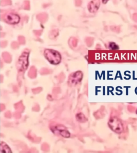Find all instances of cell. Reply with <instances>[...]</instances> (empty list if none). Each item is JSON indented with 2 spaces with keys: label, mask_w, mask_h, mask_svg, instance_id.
<instances>
[{
  "label": "cell",
  "mask_w": 137,
  "mask_h": 153,
  "mask_svg": "<svg viewBox=\"0 0 137 153\" xmlns=\"http://www.w3.org/2000/svg\"><path fill=\"white\" fill-rule=\"evenodd\" d=\"M36 18L41 23H44L48 19V15L46 13H41L37 15Z\"/></svg>",
  "instance_id": "obj_9"
},
{
  "label": "cell",
  "mask_w": 137,
  "mask_h": 153,
  "mask_svg": "<svg viewBox=\"0 0 137 153\" xmlns=\"http://www.w3.org/2000/svg\"><path fill=\"white\" fill-rule=\"evenodd\" d=\"M44 55L49 62L52 64H58L61 61L60 53L55 50L46 49L44 50Z\"/></svg>",
  "instance_id": "obj_1"
},
{
  "label": "cell",
  "mask_w": 137,
  "mask_h": 153,
  "mask_svg": "<svg viewBox=\"0 0 137 153\" xmlns=\"http://www.w3.org/2000/svg\"><path fill=\"white\" fill-rule=\"evenodd\" d=\"M100 5V0H92L89 3L88 5V10L89 12L91 13H95L97 12L99 9Z\"/></svg>",
  "instance_id": "obj_6"
},
{
  "label": "cell",
  "mask_w": 137,
  "mask_h": 153,
  "mask_svg": "<svg viewBox=\"0 0 137 153\" xmlns=\"http://www.w3.org/2000/svg\"><path fill=\"white\" fill-rule=\"evenodd\" d=\"M0 153H12V151L8 145L3 141L1 142V147H0Z\"/></svg>",
  "instance_id": "obj_8"
},
{
  "label": "cell",
  "mask_w": 137,
  "mask_h": 153,
  "mask_svg": "<svg viewBox=\"0 0 137 153\" xmlns=\"http://www.w3.org/2000/svg\"><path fill=\"white\" fill-rule=\"evenodd\" d=\"M55 130L57 131L61 136L63 137L68 138L70 136V134L68 131L64 126L58 125L55 127Z\"/></svg>",
  "instance_id": "obj_7"
},
{
  "label": "cell",
  "mask_w": 137,
  "mask_h": 153,
  "mask_svg": "<svg viewBox=\"0 0 137 153\" xmlns=\"http://www.w3.org/2000/svg\"><path fill=\"white\" fill-rule=\"evenodd\" d=\"M75 3H76V6L79 7V6H81V4L82 3V1H81V0H76Z\"/></svg>",
  "instance_id": "obj_14"
},
{
  "label": "cell",
  "mask_w": 137,
  "mask_h": 153,
  "mask_svg": "<svg viewBox=\"0 0 137 153\" xmlns=\"http://www.w3.org/2000/svg\"><path fill=\"white\" fill-rule=\"evenodd\" d=\"M4 20L8 24L15 25L18 24L19 22L20 17L15 13H9L4 16Z\"/></svg>",
  "instance_id": "obj_5"
},
{
  "label": "cell",
  "mask_w": 137,
  "mask_h": 153,
  "mask_svg": "<svg viewBox=\"0 0 137 153\" xmlns=\"http://www.w3.org/2000/svg\"><path fill=\"white\" fill-rule=\"evenodd\" d=\"M83 78V74L81 71H77L69 76L68 83L71 86H76L81 83Z\"/></svg>",
  "instance_id": "obj_4"
},
{
  "label": "cell",
  "mask_w": 137,
  "mask_h": 153,
  "mask_svg": "<svg viewBox=\"0 0 137 153\" xmlns=\"http://www.w3.org/2000/svg\"><path fill=\"white\" fill-rule=\"evenodd\" d=\"M24 9L25 10H29L30 8V3L28 1H25L24 2Z\"/></svg>",
  "instance_id": "obj_13"
},
{
  "label": "cell",
  "mask_w": 137,
  "mask_h": 153,
  "mask_svg": "<svg viewBox=\"0 0 137 153\" xmlns=\"http://www.w3.org/2000/svg\"><path fill=\"white\" fill-rule=\"evenodd\" d=\"M136 113H137V111H136Z\"/></svg>",
  "instance_id": "obj_16"
},
{
  "label": "cell",
  "mask_w": 137,
  "mask_h": 153,
  "mask_svg": "<svg viewBox=\"0 0 137 153\" xmlns=\"http://www.w3.org/2000/svg\"><path fill=\"white\" fill-rule=\"evenodd\" d=\"M2 6H6L8 5H11L12 2L11 0H2L1 2Z\"/></svg>",
  "instance_id": "obj_12"
},
{
  "label": "cell",
  "mask_w": 137,
  "mask_h": 153,
  "mask_svg": "<svg viewBox=\"0 0 137 153\" xmlns=\"http://www.w3.org/2000/svg\"><path fill=\"white\" fill-rule=\"evenodd\" d=\"M109 46L111 50H117L119 49L118 46L114 42H110L109 43Z\"/></svg>",
  "instance_id": "obj_11"
},
{
  "label": "cell",
  "mask_w": 137,
  "mask_h": 153,
  "mask_svg": "<svg viewBox=\"0 0 137 153\" xmlns=\"http://www.w3.org/2000/svg\"><path fill=\"white\" fill-rule=\"evenodd\" d=\"M28 55L29 53L28 52H24L19 58L18 62V67L19 70H25L27 69L28 64Z\"/></svg>",
  "instance_id": "obj_3"
},
{
  "label": "cell",
  "mask_w": 137,
  "mask_h": 153,
  "mask_svg": "<svg viewBox=\"0 0 137 153\" xmlns=\"http://www.w3.org/2000/svg\"><path fill=\"white\" fill-rule=\"evenodd\" d=\"M76 118L77 121L81 123H85L87 121V119L85 117V115L82 113H79L76 114Z\"/></svg>",
  "instance_id": "obj_10"
},
{
  "label": "cell",
  "mask_w": 137,
  "mask_h": 153,
  "mask_svg": "<svg viewBox=\"0 0 137 153\" xmlns=\"http://www.w3.org/2000/svg\"><path fill=\"white\" fill-rule=\"evenodd\" d=\"M108 126L111 130L117 134H121L124 130L122 122L116 117H112L109 119Z\"/></svg>",
  "instance_id": "obj_2"
},
{
  "label": "cell",
  "mask_w": 137,
  "mask_h": 153,
  "mask_svg": "<svg viewBox=\"0 0 137 153\" xmlns=\"http://www.w3.org/2000/svg\"><path fill=\"white\" fill-rule=\"evenodd\" d=\"M108 1H109V0H102V2H103V3L105 4V3H107V2H108Z\"/></svg>",
  "instance_id": "obj_15"
}]
</instances>
